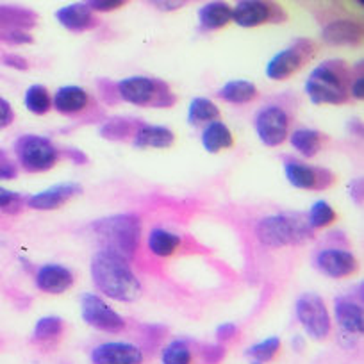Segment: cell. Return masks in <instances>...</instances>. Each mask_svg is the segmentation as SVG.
<instances>
[{"mask_svg":"<svg viewBox=\"0 0 364 364\" xmlns=\"http://www.w3.org/2000/svg\"><path fill=\"white\" fill-rule=\"evenodd\" d=\"M91 279L104 296L117 302H136L141 296V282L132 272L129 259L109 248L93 255Z\"/></svg>","mask_w":364,"mask_h":364,"instance_id":"6da1fadb","label":"cell"},{"mask_svg":"<svg viewBox=\"0 0 364 364\" xmlns=\"http://www.w3.org/2000/svg\"><path fill=\"white\" fill-rule=\"evenodd\" d=\"M352 70L343 59H327L320 63L306 80V93L316 106H345L350 100Z\"/></svg>","mask_w":364,"mask_h":364,"instance_id":"7a4b0ae2","label":"cell"},{"mask_svg":"<svg viewBox=\"0 0 364 364\" xmlns=\"http://www.w3.org/2000/svg\"><path fill=\"white\" fill-rule=\"evenodd\" d=\"M254 232L262 247L282 248L306 243L313 237L314 230L307 223V218H302L295 213H282L259 220L254 227Z\"/></svg>","mask_w":364,"mask_h":364,"instance_id":"3957f363","label":"cell"},{"mask_svg":"<svg viewBox=\"0 0 364 364\" xmlns=\"http://www.w3.org/2000/svg\"><path fill=\"white\" fill-rule=\"evenodd\" d=\"M118 95L122 102L136 107L150 109H170L177 104V95L171 91L170 84L156 77L132 75L118 80Z\"/></svg>","mask_w":364,"mask_h":364,"instance_id":"277c9868","label":"cell"},{"mask_svg":"<svg viewBox=\"0 0 364 364\" xmlns=\"http://www.w3.org/2000/svg\"><path fill=\"white\" fill-rule=\"evenodd\" d=\"M18 168L26 173H43L63 159V146L40 134H22L13 143Z\"/></svg>","mask_w":364,"mask_h":364,"instance_id":"5b68a950","label":"cell"},{"mask_svg":"<svg viewBox=\"0 0 364 364\" xmlns=\"http://www.w3.org/2000/svg\"><path fill=\"white\" fill-rule=\"evenodd\" d=\"M93 230L109 250L131 261L141 240V222L136 215H117L93 223Z\"/></svg>","mask_w":364,"mask_h":364,"instance_id":"8992f818","label":"cell"},{"mask_svg":"<svg viewBox=\"0 0 364 364\" xmlns=\"http://www.w3.org/2000/svg\"><path fill=\"white\" fill-rule=\"evenodd\" d=\"M293 125V107L282 100H273L257 109L254 127L262 145L275 149L286 143Z\"/></svg>","mask_w":364,"mask_h":364,"instance_id":"52a82bcc","label":"cell"},{"mask_svg":"<svg viewBox=\"0 0 364 364\" xmlns=\"http://www.w3.org/2000/svg\"><path fill=\"white\" fill-rule=\"evenodd\" d=\"M52 107L72 120H102L104 111L90 91L80 86H63L52 97Z\"/></svg>","mask_w":364,"mask_h":364,"instance_id":"ba28073f","label":"cell"},{"mask_svg":"<svg viewBox=\"0 0 364 364\" xmlns=\"http://www.w3.org/2000/svg\"><path fill=\"white\" fill-rule=\"evenodd\" d=\"M318 52L316 43L309 38H296L289 47L277 52L266 65V75L272 80H286L304 68Z\"/></svg>","mask_w":364,"mask_h":364,"instance_id":"9c48e42d","label":"cell"},{"mask_svg":"<svg viewBox=\"0 0 364 364\" xmlns=\"http://www.w3.org/2000/svg\"><path fill=\"white\" fill-rule=\"evenodd\" d=\"M296 320L304 327L309 338L323 341L331 336L332 318L327 309V304L316 293H302L295 304Z\"/></svg>","mask_w":364,"mask_h":364,"instance_id":"30bf717a","label":"cell"},{"mask_svg":"<svg viewBox=\"0 0 364 364\" xmlns=\"http://www.w3.org/2000/svg\"><path fill=\"white\" fill-rule=\"evenodd\" d=\"M284 173L291 186L307 191H325L336 182V175L328 168L313 166L291 156H282Z\"/></svg>","mask_w":364,"mask_h":364,"instance_id":"8fae6325","label":"cell"},{"mask_svg":"<svg viewBox=\"0 0 364 364\" xmlns=\"http://www.w3.org/2000/svg\"><path fill=\"white\" fill-rule=\"evenodd\" d=\"M80 316L84 323L106 334H120L127 327V321L118 314L102 296L95 293H86L80 299Z\"/></svg>","mask_w":364,"mask_h":364,"instance_id":"7c38bea8","label":"cell"},{"mask_svg":"<svg viewBox=\"0 0 364 364\" xmlns=\"http://www.w3.org/2000/svg\"><path fill=\"white\" fill-rule=\"evenodd\" d=\"M288 13L277 2L268 0H241L232 9V22L240 27H259L264 23H284Z\"/></svg>","mask_w":364,"mask_h":364,"instance_id":"4fadbf2b","label":"cell"},{"mask_svg":"<svg viewBox=\"0 0 364 364\" xmlns=\"http://www.w3.org/2000/svg\"><path fill=\"white\" fill-rule=\"evenodd\" d=\"M313 264L328 279H346L359 269L355 255L345 247H325L314 254Z\"/></svg>","mask_w":364,"mask_h":364,"instance_id":"5bb4252c","label":"cell"},{"mask_svg":"<svg viewBox=\"0 0 364 364\" xmlns=\"http://www.w3.org/2000/svg\"><path fill=\"white\" fill-rule=\"evenodd\" d=\"M90 359L91 364H143L145 353L134 343L106 341L91 350Z\"/></svg>","mask_w":364,"mask_h":364,"instance_id":"9a60e30c","label":"cell"},{"mask_svg":"<svg viewBox=\"0 0 364 364\" xmlns=\"http://www.w3.org/2000/svg\"><path fill=\"white\" fill-rule=\"evenodd\" d=\"M34 284L41 293L47 295H63L75 284V275L72 269L59 262L41 264L34 273Z\"/></svg>","mask_w":364,"mask_h":364,"instance_id":"2e32d148","label":"cell"},{"mask_svg":"<svg viewBox=\"0 0 364 364\" xmlns=\"http://www.w3.org/2000/svg\"><path fill=\"white\" fill-rule=\"evenodd\" d=\"M321 40L331 47H357L363 41V23L353 18H336L325 23Z\"/></svg>","mask_w":364,"mask_h":364,"instance_id":"e0dca14e","label":"cell"},{"mask_svg":"<svg viewBox=\"0 0 364 364\" xmlns=\"http://www.w3.org/2000/svg\"><path fill=\"white\" fill-rule=\"evenodd\" d=\"M80 193H82L80 184L63 182V184H55V186L48 188V190L27 197L26 208L36 209V211H54V209H59L61 205H65L66 202H70L73 197Z\"/></svg>","mask_w":364,"mask_h":364,"instance_id":"ac0fdd59","label":"cell"},{"mask_svg":"<svg viewBox=\"0 0 364 364\" xmlns=\"http://www.w3.org/2000/svg\"><path fill=\"white\" fill-rule=\"evenodd\" d=\"M334 316L341 331L348 336H363L364 313L363 304L352 296H338L334 300Z\"/></svg>","mask_w":364,"mask_h":364,"instance_id":"d6986e66","label":"cell"},{"mask_svg":"<svg viewBox=\"0 0 364 364\" xmlns=\"http://www.w3.org/2000/svg\"><path fill=\"white\" fill-rule=\"evenodd\" d=\"M55 18H58V22L61 23L66 31L75 34L97 29L100 23L99 16L87 8L86 2H84V4L65 6V8L58 9V11H55Z\"/></svg>","mask_w":364,"mask_h":364,"instance_id":"ffe728a7","label":"cell"},{"mask_svg":"<svg viewBox=\"0 0 364 364\" xmlns=\"http://www.w3.org/2000/svg\"><path fill=\"white\" fill-rule=\"evenodd\" d=\"M175 134L164 125H152L146 122H139L131 145L136 149H168L173 145Z\"/></svg>","mask_w":364,"mask_h":364,"instance_id":"44dd1931","label":"cell"},{"mask_svg":"<svg viewBox=\"0 0 364 364\" xmlns=\"http://www.w3.org/2000/svg\"><path fill=\"white\" fill-rule=\"evenodd\" d=\"M232 22V8L227 2H208L198 9V29L215 33Z\"/></svg>","mask_w":364,"mask_h":364,"instance_id":"7402d4cb","label":"cell"},{"mask_svg":"<svg viewBox=\"0 0 364 364\" xmlns=\"http://www.w3.org/2000/svg\"><path fill=\"white\" fill-rule=\"evenodd\" d=\"M38 15L23 6L0 4V31H27L36 27Z\"/></svg>","mask_w":364,"mask_h":364,"instance_id":"603a6c76","label":"cell"},{"mask_svg":"<svg viewBox=\"0 0 364 364\" xmlns=\"http://www.w3.org/2000/svg\"><path fill=\"white\" fill-rule=\"evenodd\" d=\"M259 90L254 82L245 79H234L223 84L218 91L216 97L227 104H236V106H243V104H250L252 100L257 99Z\"/></svg>","mask_w":364,"mask_h":364,"instance_id":"cb8c5ba5","label":"cell"},{"mask_svg":"<svg viewBox=\"0 0 364 364\" xmlns=\"http://www.w3.org/2000/svg\"><path fill=\"white\" fill-rule=\"evenodd\" d=\"M325 141H327V136L323 132L316 131V129L304 127L289 132V143H291V146L300 156L306 157V159H311L316 154H320Z\"/></svg>","mask_w":364,"mask_h":364,"instance_id":"d4e9b609","label":"cell"},{"mask_svg":"<svg viewBox=\"0 0 364 364\" xmlns=\"http://www.w3.org/2000/svg\"><path fill=\"white\" fill-rule=\"evenodd\" d=\"M181 243L182 237L177 232H171V230L163 229V227H156L146 236V248H149L150 254L159 259L173 255L175 250L181 247Z\"/></svg>","mask_w":364,"mask_h":364,"instance_id":"484cf974","label":"cell"},{"mask_svg":"<svg viewBox=\"0 0 364 364\" xmlns=\"http://www.w3.org/2000/svg\"><path fill=\"white\" fill-rule=\"evenodd\" d=\"M202 145L209 154H218L222 150L232 149L234 136L230 129L222 120H215L208 124L202 131Z\"/></svg>","mask_w":364,"mask_h":364,"instance_id":"4316f807","label":"cell"},{"mask_svg":"<svg viewBox=\"0 0 364 364\" xmlns=\"http://www.w3.org/2000/svg\"><path fill=\"white\" fill-rule=\"evenodd\" d=\"M139 122L141 120H138V118H129V117L111 118V120L102 122V125H100V136L109 139V141L131 143Z\"/></svg>","mask_w":364,"mask_h":364,"instance_id":"83f0119b","label":"cell"},{"mask_svg":"<svg viewBox=\"0 0 364 364\" xmlns=\"http://www.w3.org/2000/svg\"><path fill=\"white\" fill-rule=\"evenodd\" d=\"M220 109L213 100L205 97H197L191 100L190 109H188V124L191 127H205L211 122L220 120Z\"/></svg>","mask_w":364,"mask_h":364,"instance_id":"f1b7e54d","label":"cell"},{"mask_svg":"<svg viewBox=\"0 0 364 364\" xmlns=\"http://www.w3.org/2000/svg\"><path fill=\"white\" fill-rule=\"evenodd\" d=\"M23 104L27 111L36 117H45L52 109V95L47 86L43 84H33L27 87L26 95H23Z\"/></svg>","mask_w":364,"mask_h":364,"instance_id":"f546056e","label":"cell"},{"mask_svg":"<svg viewBox=\"0 0 364 364\" xmlns=\"http://www.w3.org/2000/svg\"><path fill=\"white\" fill-rule=\"evenodd\" d=\"M65 332V320L59 316H43L38 320L33 331V343L47 345L59 339Z\"/></svg>","mask_w":364,"mask_h":364,"instance_id":"4dcf8cb0","label":"cell"},{"mask_svg":"<svg viewBox=\"0 0 364 364\" xmlns=\"http://www.w3.org/2000/svg\"><path fill=\"white\" fill-rule=\"evenodd\" d=\"M163 364H193V348L184 339H173L161 352Z\"/></svg>","mask_w":364,"mask_h":364,"instance_id":"1f68e13d","label":"cell"},{"mask_svg":"<svg viewBox=\"0 0 364 364\" xmlns=\"http://www.w3.org/2000/svg\"><path fill=\"white\" fill-rule=\"evenodd\" d=\"M279 350H281V338L279 336H272V338H266L264 341L252 345L247 350V355L250 357L254 364H266L275 359Z\"/></svg>","mask_w":364,"mask_h":364,"instance_id":"d6a6232c","label":"cell"},{"mask_svg":"<svg viewBox=\"0 0 364 364\" xmlns=\"http://www.w3.org/2000/svg\"><path fill=\"white\" fill-rule=\"evenodd\" d=\"M338 215L332 209V205L327 200H318L311 205L309 213H307V223L313 230L325 229V227L332 225L336 222Z\"/></svg>","mask_w":364,"mask_h":364,"instance_id":"836d02e7","label":"cell"},{"mask_svg":"<svg viewBox=\"0 0 364 364\" xmlns=\"http://www.w3.org/2000/svg\"><path fill=\"white\" fill-rule=\"evenodd\" d=\"M26 208V197L16 191L6 190L0 186V211L9 213V215H16Z\"/></svg>","mask_w":364,"mask_h":364,"instance_id":"e575fe53","label":"cell"},{"mask_svg":"<svg viewBox=\"0 0 364 364\" xmlns=\"http://www.w3.org/2000/svg\"><path fill=\"white\" fill-rule=\"evenodd\" d=\"M97 87H99V93L102 97L104 104H107V106H117L118 102H122L120 95H118L117 82H113L109 79H99L97 80Z\"/></svg>","mask_w":364,"mask_h":364,"instance_id":"d590c367","label":"cell"},{"mask_svg":"<svg viewBox=\"0 0 364 364\" xmlns=\"http://www.w3.org/2000/svg\"><path fill=\"white\" fill-rule=\"evenodd\" d=\"M18 164L6 150H0V181H13L18 177Z\"/></svg>","mask_w":364,"mask_h":364,"instance_id":"8d00e7d4","label":"cell"},{"mask_svg":"<svg viewBox=\"0 0 364 364\" xmlns=\"http://www.w3.org/2000/svg\"><path fill=\"white\" fill-rule=\"evenodd\" d=\"M225 345H220V343L204 345L200 348V359L204 364H220L225 357Z\"/></svg>","mask_w":364,"mask_h":364,"instance_id":"74e56055","label":"cell"},{"mask_svg":"<svg viewBox=\"0 0 364 364\" xmlns=\"http://www.w3.org/2000/svg\"><path fill=\"white\" fill-rule=\"evenodd\" d=\"M350 99L363 100L364 99V75H363V61L357 63L352 70V82H350Z\"/></svg>","mask_w":364,"mask_h":364,"instance_id":"f35d334b","label":"cell"},{"mask_svg":"<svg viewBox=\"0 0 364 364\" xmlns=\"http://www.w3.org/2000/svg\"><path fill=\"white\" fill-rule=\"evenodd\" d=\"M0 41H4L6 45H27L33 43L34 38L27 31H0Z\"/></svg>","mask_w":364,"mask_h":364,"instance_id":"ab89813d","label":"cell"},{"mask_svg":"<svg viewBox=\"0 0 364 364\" xmlns=\"http://www.w3.org/2000/svg\"><path fill=\"white\" fill-rule=\"evenodd\" d=\"M86 6L93 13H109L124 8L125 2L124 0H90V2H86Z\"/></svg>","mask_w":364,"mask_h":364,"instance_id":"60d3db41","label":"cell"},{"mask_svg":"<svg viewBox=\"0 0 364 364\" xmlns=\"http://www.w3.org/2000/svg\"><path fill=\"white\" fill-rule=\"evenodd\" d=\"M0 63L8 68H15V70H29V61H27L23 55L15 54V52H6V54H0Z\"/></svg>","mask_w":364,"mask_h":364,"instance_id":"b9f144b4","label":"cell"},{"mask_svg":"<svg viewBox=\"0 0 364 364\" xmlns=\"http://www.w3.org/2000/svg\"><path fill=\"white\" fill-rule=\"evenodd\" d=\"M237 334H240V328H237V325H234L232 321H225V323L218 325V328H216V339H218L220 345L234 341V339L237 338Z\"/></svg>","mask_w":364,"mask_h":364,"instance_id":"7bdbcfd3","label":"cell"},{"mask_svg":"<svg viewBox=\"0 0 364 364\" xmlns=\"http://www.w3.org/2000/svg\"><path fill=\"white\" fill-rule=\"evenodd\" d=\"M13 122H15V111H13V106L9 104V100H6L4 97H0V131H2V129H8Z\"/></svg>","mask_w":364,"mask_h":364,"instance_id":"ee69618b","label":"cell"},{"mask_svg":"<svg viewBox=\"0 0 364 364\" xmlns=\"http://www.w3.org/2000/svg\"><path fill=\"white\" fill-rule=\"evenodd\" d=\"M63 159H68L75 164H86L87 163V156L82 152V150L70 149V146L63 149Z\"/></svg>","mask_w":364,"mask_h":364,"instance_id":"f6af8a7d","label":"cell"},{"mask_svg":"<svg viewBox=\"0 0 364 364\" xmlns=\"http://www.w3.org/2000/svg\"><path fill=\"white\" fill-rule=\"evenodd\" d=\"M293 345H295V348H296V350H300V348H302V346H304V345H300V338H295V339H293Z\"/></svg>","mask_w":364,"mask_h":364,"instance_id":"bcb514c9","label":"cell"}]
</instances>
